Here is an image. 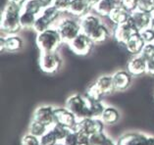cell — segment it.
Instances as JSON below:
<instances>
[{"label":"cell","mask_w":154,"mask_h":145,"mask_svg":"<svg viewBox=\"0 0 154 145\" xmlns=\"http://www.w3.org/2000/svg\"><path fill=\"white\" fill-rule=\"evenodd\" d=\"M22 8L7 2L2 10L0 29L4 35H15L22 29L20 23Z\"/></svg>","instance_id":"1"},{"label":"cell","mask_w":154,"mask_h":145,"mask_svg":"<svg viewBox=\"0 0 154 145\" xmlns=\"http://www.w3.org/2000/svg\"><path fill=\"white\" fill-rule=\"evenodd\" d=\"M35 42L40 52H54L58 50L60 45L63 43V40L58 29L51 27L36 33Z\"/></svg>","instance_id":"2"},{"label":"cell","mask_w":154,"mask_h":145,"mask_svg":"<svg viewBox=\"0 0 154 145\" xmlns=\"http://www.w3.org/2000/svg\"><path fill=\"white\" fill-rule=\"evenodd\" d=\"M56 29L61 35L64 43H70L82 32L80 20L75 17H66L60 19Z\"/></svg>","instance_id":"3"},{"label":"cell","mask_w":154,"mask_h":145,"mask_svg":"<svg viewBox=\"0 0 154 145\" xmlns=\"http://www.w3.org/2000/svg\"><path fill=\"white\" fill-rule=\"evenodd\" d=\"M66 107L77 116L79 120L85 118H91L89 116V102L85 95L73 94L66 100Z\"/></svg>","instance_id":"4"},{"label":"cell","mask_w":154,"mask_h":145,"mask_svg":"<svg viewBox=\"0 0 154 145\" xmlns=\"http://www.w3.org/2000/svg\"><path fill=\"white\" fill-rule=\"evenodd\" d=\"M39 68L45 74H55L61 70L63 60L57 51L40 52Z\"/></svg>","instance_id":"5"},{"label":"cell","mask_w":154,"mask_h":145,"mask_svg":"<svg viewBox=\"0 0 154 145\" xmlns=\"http://www.w3.org/2000/svg\"><path fill=\"white\" fill-rule=\"evenodd\" d=\"M94 42L92 41L91 36L81 32L75 39L69 43V47L72 52L79 56H86L93 49Z\"/></svg>","instance_id":"6"},{"label":"cell","mask_w":154,"mask_h":145,"mask_svg":"<svg viewBox=\"0 0 154 145\" xmlns=\"http://www.w3.org/2000/svg\"><path fill=\"white\" fill-rule=\"evenodd\" d=\"M104 126L105 124L100 118H85L79 120L78 125L74 131L91 135L97 132L104 131Z\"/></svg>","instance_id":"7"},{"label":"cell","mask_w":154,"mask_h":145,"mask_svg":"<svg viewBox=\"0 0 154 145\" xmlns=\"http://www.w3.org/2000/svg\"><path fill=\"white\" fill-rule=\"evenodd\" d=\"M118 145H154V136L142 132H127L117 141Z\"/></svg>","instance_id":"8"},{"label":"cell","mask_w":154,"mask_h":145,"mask_svg":"<svg viewBox=\"0 0 154 145\" xmlns=\"http://www.w3.org/2000/svg\"><path fill=\"white\" fill-rule=\"evenodd\" d=\"M55 122L57 124L63 125L64 126L74 131L78 125L79 119L73 112L67 107H55Z\"/></svg>","instance_id":"9"},{"label":"cell","mask_w":154,"mask_h":145,"mask_svg":"<svg viewBox=\"0 0 154 145\" xmlns=\"http://www.w3.org/2000/svg\"><path fill=\"white\" fill-rule=\"evenodd\" d=\"M137 32H140L134 28V26L131 24L129 20V22H127L125 24H122L119 26H114V29H113V32H112V35H113L114 39L118 43L125 45L128 40Z\"/></svg>","instance_id":"10"},{"label":"cell","mask_w":154,"mask_h":145,"mask_svg":"<svg viewBox=\"0 0 154 145\" xmlns=\"http://www.w3.org/2000/svg\"><path fill=\"white\" fill-rule=\"evenodd\" d=\"M54 109L55 108L50 105H41L37 107L33 111L32 120L39 122L41 124L47 125L48 128H51L56 124Z\"/></svg>","instance_id":"11"},{"label":"cell","mask_w":154,"mask_h":145,"mask_svg":"<svg viewBox=\"0 0 154 145\" xmlns=\"http://www.w3.org/2000/svg\"><path fill=\"white\" fill-rule=\"evenodd\" d=\"M24 47V40L17 33L15 35H3L0 38V51L17 52Z\"/></svg>","instance_id":"12"},{"label":"cell","mask_w":154,"mask_h":145,"mask_svg":"<svg viewBox=\"0 0 154 145\" xmlns=\"http://www.w3.org/2000/svg\"><path fill=\"white\" fill-rule=\"evenodd\" d=\"M127 71L133 77H140L146 74V60L141 55H134L127 64Z\"/></svg>","instance_id":"13"},{"label":"cell","mask_w":154,"mask_h":145,"mask_svg":"<svg viewBox=\"0 0 154 145\" xmlns=\"http://www.w3.org/2000/svg\"><path fill=\"white\" fill-rule=\"evenodd\" d=\"M112 79H113V83L116 91H124L127 90L128 88L131 86V79L133 76L128 72V71L120 70L115 72L112 75Z\"/></svg>","instance_id":"14"},{"label":"cell","mask_w":154,"mask_h":145,"mask_svg":"<svg viewBox=\"0 0 154 145\" xmlns=\"http://www.w3.org/2000/svg\"><path fill=\"white\" fill-rule=\"evenodd\" d=\"M151 17H152L151 14L137 9L131 13L130 22L134 26V28H136L138 32H140L142 29L149 27Z\"/></svg>","instance_id":"15"},{"label":"cell","mask_w":154,"mask_h":145,"mask_svg":"<svg viewBox=\"0 0 154 145\" xmlns=\"http://www.w3.org/2000/svg\"><path fill=\"white\" fill-rule=\"evenodd\" d=\"M79 20H80L82 32H84L88 35H91L102 23V21L100 19V16H98L97 14H92V13L86 14L85 16H84Z\"/></svg>","instance_id":"16"},{"label":"cell","mask_w":154,"mask_h":145,"mask_svg":"<svg viewBox=\"0 0 154 145\" xmlns=\"http://www.w3.org/2000/svg\"><path fill=\"white\" fill-rule=\"evenodd\" d=\"M91 7L86 2V0H72L68 13L75 18L81 19L86 14L91 13Z\"/></svg>","instance_id":"17"},{"label":"cell","mask_w":154,"mask_h":145,"mask_svg":"<svg viewBox=\"0 0 154 145\" xmlns=\"http://www.w3.org/2000/svg\"><path fill=\"white\" fill-rule=\"evenodd\" d=\"M122 0H101L93 10L100 17H109V15L117 6L121 5Z\"/></svg>","instance_id":"18"},{"label":"cell","mask_w":154,"mask_h":145,"mask_svg":"<svg viewBox=\"0 0 154 145\" xmlns=\"http://www.w3.org/2000/svg\"><path fill=\"white\" fill-rule=\"evenodd\" d=\"M145 44L146 43L142 39L140 33L137 32L131 36L124 46H125L126 50L134 56V55H140Z\"/></svg>","instance_id":"19"},{"label":"cell","mask_w":154,"mask_h":145,"mask_svg":"<svg viewBox=\"0 0 154 145\" xmlns=\"http://www.w3.org/2000/svg\"><path fill=\"white\" fill-rule=\"evenodd\" d=\"M131 18V13L128 10H126L122 5L117 6L112 11L111 14L109 15L108 19L114 26H119L122 24H125L129 22Z\"/></svg>","instance_id":"20"},{"label":"cell","mask_w":154,"mask_h":145,"mask_svg":"<svg viewBox=\"0 0 154 145\" xmlns=\"http://www.w3.org/2000/svg\"><path fill=\"white\" fill-rule=\"evenodd\" d=\"M111 35H112V32H110L109 28L104 23H101L98 27L89 35L91 38L92 39V41L94 43H103L110 38Z\"/></svg>","instance_id":"21"},{"label":"cell","mask_w":154,"mask_h":145,"mask_svg":"<svg viewBox=\"0 0 154 145\" xmlns=\"http://www.w3.org/2000/svg\"><path fill=\"white\" fill-rule=\"evenodd\" d=\"M95 83L98 85L100 90L102 91L104 95H109L113 93L115 90L114 83H113V79H112V75H103L99 77L98 79L95 80Z\"/></svg>","instance_id":"22"},{"label":"cell","mask_w":154,"mask_h":145,"mask_svg":"<svg viewBox=\"0 0 154 145\" xmlns=\"http://www.w3.org/2000/svg\"><path fill=\"white\" fill-rule=\"evenodd\" d=\"M100 119L105 125H114L120 120V113L114 107H106Z\"/></svg>","instance_id":"23"},{"label":"cell","mask_w":154,"mask_h":145,"mask_svg":"<svg viewBox=\"0 0 154 145\" xmlns=\"http://www.w3.org/2000/svg\"><path fill=\"white\" fill-rule=\"evenodd\" d=\"M104 94L102 93V91L100 90V88L98 87L94 83H92L86 87L85 90V97L88 100H91V101H102Z\"/></svg>","instance_id":"24"},{"label":"cell","mask_w":154,"mask_h":145,"mask_svg":"<svg viewBox=\"0 0 154 145\" xmlns=\"http://www.w3.org/2000/svg\"><path fill=\"white\" fill-rule=\"evenodd\" d=\"M36 18H37L36 15L22 10L21 16H20V23L22 26V29H32L35 21H36Z\"/></svg>","instance_id":"25"},{"label":"cell","mask_w":154,"mask_h":145,"mask_svg":"<svg viewBox=\"0 0 154 145\" xmlns=\"http://www.w3.org/2000/svg\"><path fill=\"white\" fill-rule=\"evenodd\" d=\"M89 102V116L91 118H101L106 106L104 105L102 101H91Z\"/></svg>","instance_id":"26"},{"label":"cell","mask_w":154,"mask_h":145,"mask_svg":"<svg viewBox=\"0 0 154 145\" xmlns=\"http://www.w3.org/2000/svg\"><path fill=\"white\" fill-rule=\"evenodd\" d=\"M52 25L53 24H52L46 17H44L42 14H39L36 18V21L35 23V26H33L32 31H35L36 33H39L41 32L45 31L47 29L51 28Z\"/></svg>","instance_id":"27"},{"label":"cell","mask_w":154,"mask_h":145,"mask_svg":"<svg viewBox=\"0 0 154 145\" xmlns=\"http://www.w3.org/2000/svg\"><path fill=\"white\" fill-rule=\"evenodd\" d=\"M49 128H48L47 125L41 124V122H37V121L32 120L31 124H29V132L37 136V137H40V136H42Z\"/></svg>","instance_id":"28"},{"label":"cell","mask_w":154,"mask_h":145,"mask_svg":"<svg viewBox=\"0 0 154 145\" xmlns=\"http://www.w3.org/2000/svg\"><path fill=\"white\" fill-rule=\"evenodd\" d=\"M22 10L27 11V12H29L32 14L36 15V16H38L41 13V11L43 10V8L40 4L39 0H28Z\"/></svg>","instance_id":"29"},{"label":"cell","mask_w":154,"mask_h":145,"mask_svg":"<svg viewBox=\"0 0 154 145\" xmlns=\"http://www.w3.org/2000/svg\"><path fill=\"white\" fill-rule=\"evenodd\" d=\"M39 140L41 145H57L60 143L51 128L42 136L39 137Z\"/></svg>","instance_id":"30"},{"label":"cell","mask_w":154,"mask_h":145,"mask_svg":"<svg viewBox=\"0 0 154 145\" xmlns=\"http://www.w3.org/2000/svg\"><path fill=\"white\" fill-rule=\"evenodd\" d=\"M51 128H52V131H54L55 135L57 137V139L60 143H62V141L65 139V137L68 135V133L72 131V129L66 128V126H64L63 125L57 124V122H56L53 126H51Z\"/></svg>","instance_id":"31"},{"label":"cell","mask_w":154,"mask_h":145,"mask_svg":"<svg viewBox=\"0 0 154 145\" xmlns=\"http://www.w3.org/2000/svg\"><path fill=\"white\" fill-rule=\"evenodd\" d=\"M107 135L104 131L97 132L94 134L89 135V145H102L104 140L107 138Z\"/></svg>","instance_id":"32"},{"label":"cell","mask_w":154,"mask_h":145,"mask_svg":"<svg viewBox=\"0 0 154 145\" xmlns=\"http://www.w3.org/2000/svg\"><path fill=\"white\" fill-rule=\"evenodd\" d=\"M138 10L144 11L149 14H154V0H140Z\"/></svg>","instance_id":"33"},{"label":"cell","mask_w":154,"mask_h":145,"mask_svg":"<svg viewBox=\"0 0 154 145\" xmlns=\"http://www.w3.org/2000/svg\"><path fill=\"white\" fill-rule=\"evenodd\" d=\"M140 55L143 57L146 61L154 59V42L153 43H146L143 49H142Z\"/></svg>","instance_id":"34"},{"label":"cell","mask_w":154,"mask_h":145,"mask_svg":"<svg viewBox=\"0 0 154 145\" xmlns=\"http://www.w3.org/2000/svg\"><path fill=\"white\" fill-rule=\"evenodd\" d=\"M22 145H41V144H40L39 137L29 132L22 137Z\"/></svg>","instance_id":"35"},{"label":"cell","mask_w":154,"mask_h":145,"mask_svg":"<svg viewBox=\"0 0 154 145\" xmlns=\"http://www.w3.org/2000/svg\"><path fill=\"white\" fill-rule=\"evenodd\" d=\"M71 2H72V0H55L53 5L56 7V9L60 13L63 14V13H68Z\"/></svg>","instance_id":"36"},{"label":"cell","mask_w":154,"mask_h":145,"mask_svg":"<svg viewBox=\"0 0 154 145\" xmlns=\"http://www.w3.org/2000/svg\"><path fill=\"white\" fill-rule=\"evenodd\" d=\"M64 145H79V133L76 131H71L65 139L62 141Z\"/></svg>","instance_id":"37"},{"label":"cell","mask_w":154,"mask_h":145,"mask_svg":"<svg viewBox=\"0 0 154 145\" xmlns=\"http://www.w3.org/2000/svg\"><path fill=\"white\" fill-rule=\"evenodd\" d=\"M138 4H140V0H122L121 2V5L130 13L137 10Z\"/></svg>","instance_id":"38"},{"label":"cell","mask_w":154,"mask_h":145,"mask_svg":"<svg viewBox=\"0 0 154 145\" xmlns=\"http://www.w3.org/2000/svg\"><path fill=\"white\" fill-rule=\"evenodd\" d=\"M142 39L145 43H153L154 42V31L149 27L140 32Z\"/></svg>","instance_id":"39"},{"label":"cell","mask_w":154,"mask_h":145,"mask_svg":"<svg viewBox=\"0 0 154 145\" xmlns=\"http://www.w3.org/2000/svg\"><path fill=\"white\" fill-rule=\"evenodd\" d=\"M146 74L154 77V59L146 61Z\"/></svg>","instance_id":"40"},{"label":"cell","mask_w":154,"mask_h":145,"mask_svg":"<svg viewBox=\"0 0 154 145\" xmlns=\"http://www.w3.org/2000/svg\"><path fill=\"white\" fill-rule=\"evenodd\" d=\"M28 0H8V3H11V4H13L15 6L19 7V8H22L23 9L24 5L26 4V2H27Z\"/></svg>","instance_id":"41"},{"label":"cell","mask_w":154,"mask_h":145,"mask_svg":"<svg viewBox=\"0 0 154 145\" xmlns=\"http://www.w3.org/2000/svg\"><path fill=\"white\" fill-rule=\"evenodd\" d=\"M39 2L41 6H42V8L44 9V8H47V7L53 5L55 0H39Z\"/></svg>","instance_id":"42"},{"label":"cell","mask_w":154,"mask_h":145,"mask_svg":"<svg viewBox=\"0 0 154 145\" xmlns=\"http://www.w3.org/2000/svg\"><path fill=\"white\" fill-rule=\"evenodd\" d=\"M102 145H118V143L116 142L115 140L110 138V137H107V138L104 140V142L102 143Z\"/></svg>","instance_id":"43"},{"label":"cell","mask_w":154,"mask_h":145,"mask_svg":"<svg viewBox=\"0 0 154 145\" xmlns=\"http://www.w3.org/2000/svg\"><path fill=\"white\" fill-rule=\"evenodd\" d=\"M100 1H101V0H86V2H88V4H89V6L91 7V9L94 8V7H95L97 4H98V3H99Z\"/></svg>","instance_id":"44"},{"label":"cell","mask_w":154,"mask_h":145,"mask_svg":"<svg viewBox=\"0 0 154 145\" xmlns=\"http://www.w3.org/2000/svg\"><path fill=\"white\" fill-rule=\"evenodd\" d=\"M149 28H150V29H152L153 31H154V14L152 15V17H151V21H150Z\"/></svg>","instance_id":"45"},{"label":"cell","mask_w":154,"mask_h":145,"mask_svg":"<svg viewBox=\"0 0 154 145\" xmlns=\"http://www.w3.org/2000/svg\"><path fill=\"white\" fill-rule=\"evenodd\" d=\"M79 145H89V144H79Z\"/></svg>","instance_id":"46"},{"label":"cell","mask_w":154,"mask_h":145,"mask_svg":"<svg viewBox=\"0 0 154 145\" xmlns=\"http://www.w3.org/2000/svg\"><path fill=\"white\" fill-rule=\"evenodd\" d=\"M57 145H64V144H62V143H58Z\"/></svg>","instance_id":"47"}]
</instances>
